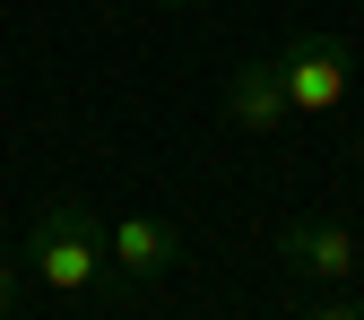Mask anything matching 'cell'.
I'll return each mask as SVG.
<instances>
[{"instance_id":"obj_3","label":"cell","mask_w":364,"mask_h":320,"mask_svg":"<svg viewBox=\"0 0 364 320\" xmlns=\"http://www.w3.org/2000/svg\"><path fill=\"white\" fill-rule=\"evenodd\" d=\"M225 121H235V130H252V139H269V130H287V121H295L278 53H252L235 78H225Z\"/></svg>"},{"instance_id":"obj_1","label":"cell","mask_w":364,"mask_h":320,"mask_svg":"<svg viewBox=\"0 0 364 320\" xmlns=\"http://www.w3.org/2000/svg\"><path fill=\"white\" fill-rule=\"evenodd\" d=\"M26 268H35L53 294H87V286L105 277V225L87 216L78 199L43 208V216H35V234H26Z\"/></svg>"},{"instance_id":"obj_5","label":"cell","mask_w":364,"mask_h":320,"mask_svg":"<svg viewBox=\"0 0 364 320\" xmlns=\"http://www.w3.org/2000/svg\"><path fill=\"white\" fill-rule=\"evenodd\" d=\"M173 260H182V234H173L165 216H122V225H105V268H113V277L156 286Z\"/></svg>"},{"instance_id":"obj_7","label":"cell","mask_w":364,"mask_h":320,"mask_svg":"<svg viewBox=\"0 0 364 320\" xmlns=\"http://www.w3.org/2000/svg\"><path fill=\"white\" fill-rule=\"evenodd\" d=\"M304 320H364V311H355V303H312Z\"/></svg>"},{"instance_id":"obj_4","label":"cell","mask_w":364,"mask_h":320,"mask_svg":"<svg viewBox=\"0 0 364 320\" xmlns=\"http://www.w3.org/2000/svg\"><path fill=\"white\" fill-rule=\"evenodd\" d=\"M278 260L312 286H347L355 277V234L330 216H295V225H278Z\"/></svg>"},{"instance_id":"obj_2","label":"cell","mask_w":364,"mask_h":320,"mask_svg":"<svg viewBox=\"0 0 364 320\" xmlns=\"http://www.w3.org/2000/svg\"><path fill=\"white\" fill-rule=\"evenodd\" d=\"M278 70H287V104H295V113H338V104H347V78H355L347 43H338L330 26L287 35V43H278Z\"/></svg>"},{"instance_id":"obj_6","label":"cell","mask_w":364,"mask_h":320,"mask_svg":"<svg viewBox=\"0 0 364 320\" xmlns=\"http://www.w3.org/2000/svg\"><path fill=\"white\" fill-rule=\"evenodd\" d=\"M18 311V260H0V320Z\"/></svg>"}]
</instances>
